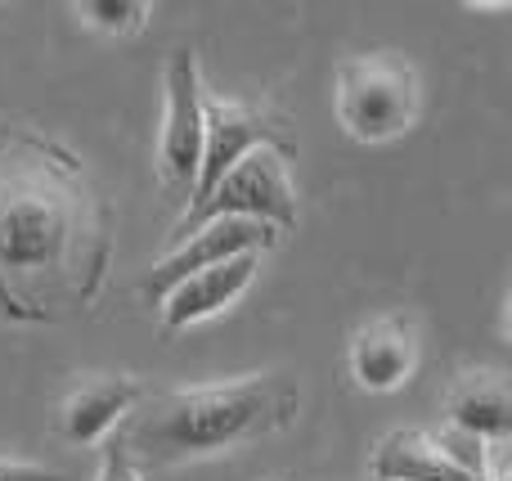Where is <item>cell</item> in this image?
<instances>
[{"mask_svg": "<svg viewBox=\"0 0 512 481\" xmlns=\"http://www.w3.org/2000/svg\"><path fill=\"white\" fill-rule=\"evenodd\" d=\"M221 216H248V221L274 225L279 234L292 230L297 225V189H292V176H288V149L261 144V149L243 153L221 176V185L198 207L185 212V221L176 225V243L185 234H194L198 225L221 221Z\"/></svg>", "mask_w": 512, "mask_h": 481, "instance_id": "4", "label": "cell"}, {"mask_svg": "<svg viewBox=\"0 0 512 481\" xmlns=\"http://www.w3.org/2000/svg\"><path fill=\"white\" fill-rule=\"evenodd\" d=\"M297 405L301 392L283 374H243L225 378V383L140 396V405L117 423V432L135 464L167 468L270 437V432L288 428Z\"/></svg>", "mask_w": 512, "mask_h": 481, "instance_id": "2", "label": "cell"}, {"mask_svg": "<svg viewBox=\"0 0 512 481\" xmlns=\"http://www.w3.org/2000/svg\"><path fill=\"white\" fill-rule=\"evenodd\" d=\"M144 387L135 383V378L126 374H90L81 378L77 387L68 392V401H63V437L72 441V446H95V441H104L108 432L117 428V423L126 419V414L140 405Z\"/></svg>", "mask_w": 512, "mask_h": 481, "instance_id": "10", "label": "cell"}, {"mask_svg": "<svg viewBox=\"0 0 512 481\" xmlns=\"http://www.w3.org/2000/svg\"><path fill=\"white\" fill-rule=\"evenodd\" d=\"M337 122L360 144H387L418 122L423 86L418 68L391 50L355 54L337 68Z\"/></svg>", "mask_w": 512, "mask_h": 481, "instance_id": "3", "label": "cell"}, {"mask_svg": "<svg viewBox=\"0 0 512 481\" xmlns=\"http://www.w3.org/2000/svg\"><path fill=\"white\" fill-rule=\"evenodd\" d=\"M95 481H144L140 477V464L131 459V450H126V441H122V432H108V441H104V459H99V477Z\"/></svg>", "mask_w": 512, "mask_h": 481, "instance_id": "14", "label": "cell"}, {"mask_svg": "<svg viewBox=\"0 0 512 481\" xmlns=\"http://www.w3.org/2000/svg\"><path fill=\"white\" fill-rule=\"evenodd\" d=\"M256 270H261V252H239V257L221 261V266L198 270V275L180 279V284L158 302L162 306V324L176 333V329H189V324H198V320L221 315L225 306H234L252 288Z\"/></svg>", "mask_w": 512, "mask_h": 481, "instance_id": "9", "label": "cell"}, {"mask_svg": "<svg viewBox=\"0 0 512 481\" xmlns=\"http://www.w3.org/2000/svg\"><path fill=\"white\" fill-rule=\"evenodd\" d=\"M418 369V329L405 315H382L351 338V378L364 392H396Z\"/></svg>", "mask_w": 512, "mask_h": 481, "instance_id": "8", "label": "cell"}, {"mask_svg": "<svg viewBox=\"0 0 512 481\" xmlns=\"http://www.w3.org/2000/svg\"><path fill=\"white\" fill-rule=\"evenodd\" d=\"M261 144H274V149H288L292 144L274 131V122L261 113V108H248L239 99H212L203 95V158H198V176L194 189H189V207H198L221 176L243 158V153L261 149Z\"/></svg>", "mask_w": 512, "mask_h": 481, "instance_id": "7", "label": "cell"}, {"mask_svg": "<svg viewBox=\"0 0 512 481\" xmlns=\"http://www.w3.org/2000/svg\"><path fill=\"white\" fill-rule=\"evenodd\" d=\"M445 410H450L454 432L463 437H477L481 446H508L512 432V392L508 378L495 369H472L459 374V383L445 396Z\"/></svg>", "mask_w": 512, "mask_h": 481, "instance_id": "11", "label": "cell"}, {"mask_svg": "<svg viewBox=\"0 0 512 481\" xmlns=\"http://www.w3.org/2000/svg\"><path fill=\"white\" fill-rule=\"evenodd\" d=\"M373 477L378 481H486L459 464L441 437H427L418 428H400L378 441L373 450Z\"/></svg>", "mask_w": 512, "mask_h": 481, "instance_id": "12", "label": "cell"}, {"mask_svg": "<svg viewBox=\"0 0 512 481\" xmlns=\"http://www.w3.org/2000/svg\"><path fill=\"white\" fill-rule=\"evenodd\" d=\"M274 243H279V230H274V225H261V221H248V216L207 221V225H198L194 234H185V239L144 275V297H149V302H162L180 279L221 266V261L239 257V252H265V248H274Z\"/></svg>", "mask_w": 512, "mask_h": 481, "instance_id": "6", "label": "cell"}, {"mask_svg": "<svg viewBox=\"0 0 512 481\" xmlns=\"http://www.w3.org/2000/svg\"><path fill=\"white\" fill-rule=\"evenodd\" d=\"M0 481H68V477L50 473L41 464H23V459H0Z\"/></svg>", "mask_w": 512, "mask_h": 481, "instance_id": "15", "label": "cell"}, {"mask_svg": "<svg viewBox=\"0 0 512 481\" xmlns=\"http://www.w3.org/2000/svg\"><path fill=\"white\" fill-rule=\"evenodd\" d=\"M108 266V212L81 167L27 131H0V311L45 320L86 306Z\"/></svg>", "mask_w": 512, "mask_h": 481, "instance_id": "1", "label": "cell"}, {"mask_svg": "<svg viewBox=\"0 0 512 481\" xmlns=\"http://www.w3.org/2000/svg\"><path fill=\"white\" fill-rule=\"evenodd\" d=\"M162 90H167V104H162L158 167L171 185L194 189L198 158H203V77H198L194 50L171 54Z\"/></svg>", "mask_w": 512, "mask_h": 481, "instance_id": "5", "label": "cell"}, {"mask_svg": "<svg viewBox=\"0 0 512 481\" xmlns=\"http://www.w3.org/2000/svg\"><path fill=\"white\" fill-rule=\"evenodd\" d=\"M77 14H81V23L95 27V32L131 36V32H140L144 27L149 5H144V0H81Z\"/></svg>", "mask_w": 512, "mask_h": 481, "instance_id": "13", "label": "cell"}]
</instances>
